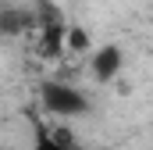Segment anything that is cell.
I'll return each instance as SVG.
<instances>
[{
	"mask_svg": "<svg viewBox=\"0 0 153 150\" xmlns=\"http://www.w3.org/2000/svg\"><path fill=\"white\" fill-rule=\"evenodd\" d=\"M32 25V14L25 7H0V39H11V36H22L25 29Z\"/></svg>",
	"mask_w": 153,
	"mask_h": 150,
	"instance_id": "obj_3",
	"label": "cell"
},
{
	"mask_svg": "<svg viewBox=\"0 0 153 150\" xmlns=\"http://www.w3.org/2000/svg\"><path fill=\"white\" fill-rule=\"evenodd\" d=\"M121 68H125V50H121V46H114V43L96 46V54H93V75H96L100 82H111Z\"/></svg>",
	"mask_w": 153,
	"mask_h": 150,
	"instance_id": "obj_2",
	"label": "cell"
},
{
	"mask_svg": "<svg viewBox=\"0 0 153 150\" xmlns=\"http://www.w3.org/2000/svg\"><path fill=\"white\" fill-rule=\"evenodd\" d=\"M64 46L75 50V54H82V50H89V36H85L82 29H68V32H64Z\"/></svg>",
	"mask_w": 153,
	"mask_h": 150,
	"instance_id": "obj_5",
	"label": "cell"
},
{
	"mask_svg": "<svg viewBox=\"0 0 153 150\" xmlns=\"http://www.w3.org/2000/svg\"><path fill=\"white\" fill-rule=\"evenodd\" d=\"M39 104H43V111L57 114V118H82V114H89V97L68 79L39 82Z\"/></svg>",
	"mask_w": 153,
	"mask_h": 150,
	"instance_id": "obj_1",
	"label": "cell"
},
{
	"mask_svg": "<svg viewBox=\"0 0 153 150\" xmlns=\"http://www.w3.org/2000/svg\"><path fill=\"white\" fill-rule=\"evenodd\" d=\"M32 150H89V147H82V143H75V140H64V136L43 132L36 143H32Z\"/></svg>",
	"mask_w": 153,
	"mask_h": 150,
	"instance_id": "obj_4",
	"label": "cell"
}]
</instances>
